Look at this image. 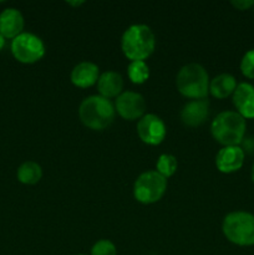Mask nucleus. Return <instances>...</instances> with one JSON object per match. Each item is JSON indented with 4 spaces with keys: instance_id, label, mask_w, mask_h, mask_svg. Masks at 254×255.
I'll list each match as a JSON object with an SVG mask.
<instances>
[{
    "instance_id": "9d476101",
    "label": "nucleus",
    "mask_w": 254,
    "mask_h": 255,
    "mask_svg": "<svg viewBox=\"0 0 254 255\" xmlns=\"http://www.w3.org/2000/svg\"><path fill=\"white\" fill-rule=\"evenodd\" d=\"M244 149L239 146H228L219 149L216 156V166L222 173L239 171L244 163Z\"/></svg>"
},
{
    "instance_id": "a211bd4d",
    "label": "nucleus",
    "mask_w": 254,
    "mask_h": 255,
    "mask_svg": "<svg viewBox=\"0 0 254 255\" xmlns=\"http://www.w3.org/2000/svg\"><path fill=\"white\" fill-rule=\"evenodd\" d=\"M127 71H128L129 80L137 85L143 84L149 77L148 65L144 61H131Z\"/></svg>"
},
{
    "instance_id": "393cba45",
    "label": "nucleus",
    "mask_w": 254,
    "mask_h": 255,
    "mask_svg": "<svg viewBox=\"0 0 254 255\" xmlns=\"http://www.w3.org/2000/svg\"><path fill=\"white\" fill-rule=\"evenodd\" d=\"M252 181H253L254 183V163H253V167H252Z\"/></svg>"
},
{
    "instance_id": "7ed1b4c3",
    "label": "nucleus",
    "mask_w": 254,
    "mask_h": 255,
    "mask_svg": "<svg viewBox=\"0 0 254 255\" xmlns=\"http://www.w3.org/2000/svg\"><path fill=\"white\" fill-rule=\"evenodd\" d=\"M114 105L109 99L102 96H90L81 102L79 117L82 124L95 131L107 128L115 120Z\"/></svg>"
},
{
    "instance_id": "dca6fc26",
    "label": "nucleus",
    "mask_w": 254,
    "mask_h": 255,
    "mask_svg": "<svg viewBox=\"0 0 254 255\" xmlns=\"http://www.w3.org/2000/svg\"><path fill=\"white\" fill-rule=\"evenodd\" d=\"M237 89L236 77L231 74H221L209 82V92L216 99L223 100L234 94Z\"/></svg>"
},
{
    "instance_id": "20e7f679",
    "label": "nucleus",
    "mask_w": 254,
    "mask_h": 255,
    "mask_svg": "<svg viewBox=\"0 0 254 255\" xmlns=\"http://www.w3.org/2000/svg\"><path fill=\"white\" fill-rule=\"evenodd\" d=\"M177 90L187 99H206L209 92V77L206 69L199 64H187L176 77Z\"/></svg>"
},
{
    "instance_id": "f257e3e1",
    "label": "nucleus",
    "mask_w": 254,
    "mask_h": 255,
    "mask_svg": "<svg viewBox=\"0 0 254 255\" xmlns=\"http://www.w3.org/2000/svg\"><path fill=\"white\" fill-rule=\"evenodd\" d=\"M121 47L125 56L131 61H144L156 47V39L147 25L136 24L124 32Z\"/></svg>"
},
{
    "instance_id": "f03ea898",
    "label": "nucleus",
    "mask_w": 254,
    "mask_h": 255,
    "mask_svg": "<svg viewBox=\"0 0 254 255\" xmlns=\"http://www.w3.org/2000/svg\"><path fill=\"white\" fill-rule=\"evenodd\" d=\"M246 119L236 111H224L212 121L211 132L213 138L222 146H239L246 134Z\"/></svg>"
},
{
    "instance_id": "4be33fe9",
    "label": "nucleus",
    "mask_w": 254,
    "mask_h": 255,
    "mask_svg": "<svg viewBox=\"0 0 254 255\" xmlns=\"http://www.w3.org/2000/svg\"><path fill=\"white\" fill-rule=\"evenodd\" d=\"M231 4L238 10H248L249 7L254 6L253 0H237V1H232Z\"/></svg>"
},
{
    "instance_id": "6e6552de",
    "label": "nucleus",
    "mask_w": 254,
    "mask_h": 255,
    "mask_svg": "<svg viewBox=\"0 0 254 255\" xmlns=\"http://www.w3.org/2000/svg\"><path fill=\"white\" fill-rule=\"evenodd\" d=\"M166 133L167 129L164 122L153 114L144 115L137 124V134L139 139L151 146L162 143Z\"/></svg>"
},
{
    "instance_id": "a878e982",
    "label": "nucleus",
    "mask_w": 254,
    "mask_h": 255,
    "mask_svg": "<svg viewBox=\"0 0 254 255\" xmlns=\"http://www.w3.org/2000/svg\"><path fill=\"white\" fill-rule=\"evenodd\" d=\"M76 255H86V254H76Z\"/></svg>"
},
{
    "instance_id": "412c9836",
    "label": "nucleus",
    "mask_w": 254,
    "mask_h": 255,
    "mask_svg": "<svg viewBox=\"0 0 254 255\" xmlns=\"http://www.w3.org/2000/svg\"><path fill=\"white\" fill-rule=\"evenodd\" d=\"M116 247L112 242L107 239H102L94 244L91 249V255H116Z\"/></svg>"
},
{
    "instance_id": "b1692460",
    "label": "nucleus",
    "mask_w": 254,
    "mask_h": 255,
    "mask_svg": "<svg viewBox=\"0 0 254 255\" xmlns=\"http://www.w3.org/2000/svg\"><path fill=\"white\" fill-rule=\"evenodd\" d=\"M5 46V37L0 34V50Z\"/></svg>"
},
{
    "instance_id": "f3484780",
    "label": "nucleus",
    "mask_w": 254,
    "mask_h": 255,
    "mask_svg": "<svg viewBox=\"0 0 254 255\" xmlns=\"http://www.w3.org/2000/svg\"><path fill=\"white\" fill-rule=\"evenodd\" d=\"M17 179L24 184H36L42 177V169L40 164L34 161L24 162L17 168Z\"/></svg>"
},
{
    "instance_id": "9b49d317",
    "label": "nucleus",
    "mask_w": 254,
    "mask_h": 255,
    "mask_svg": "<svg viewBox=\"0 0 254 255\" xmlns=\"http://www.w3.org/2000/svg\"><path fill=\"white\" fill-rule=\"evenodd\" d=\"M209 115V101L206 99L192 100L181 111V120L186 126L198 127L206 122Z\"/></svg>"
},
{
    "instance_id": "4468645a",
    "label": "nucleus",
    "mask_w": 254,
    "mask_h": 255,
    "mask_svg": "<svg viewBox=\"0 0 254 255\" xmlns=\"http://www.w3.org/2000/svg\"><path fill=\"white\" fill-rule=\"evenodd\" d=\"M99 66L94 62L84 61L77 64L71 71V82L77 87L87 89L99 80Z\"/></svg>"
},
{
    "instance_id": "5701e85b",
    "label": "nucleus",
    "mask_w": 254,
    "mask_h": 255,
    "mask_svg": "<svg viewBox=\"0 0 254 255\" xmlns=\"http://www.w3.org/2000/svg\"><path fill=\"white\" fill-rule=\"evenodd\" d=\"M67 4L72 5V6H80V5L84 4V1H67Z\"/></svg>"
},
{
    "instance_id": "1a4fd4ad",
    "label": "nucleus",
    "mask_w": 254,
    "mask_h": 255,
    "mask_svg": "<svg viewBox=\"0 0 254 255\" xmlns=\"http://www.w3.org/2000/svg\"><path fill=\"white\" fill-rule=\"evenodd\" d=\"M115 110L122 119L133 121L144 116L146 101L141 94L132 91L122 92L120 96L116 97Z\"/></svg>"
},
{
    "instance_id": "39448f33",
    "label": "nucleus",
    "mask_w": 254,
    "mask_h": 255,
    "mask_svg": "<svg viewBox=\"0 0 254 255\" xmlns=\"http://www.w3.org/2000/svg\"><path fill=\"white\" fill-rule=\"evenodd\" d=\"M224 237L239 247L254 246V216L248 212H232L222 224Z\"/></svg>"
},
{
    "instance_id": "6ab92c4d",
    "label": "nucleus",
    "mask_w": 254,
    "mask_h": 255,
    "mask_svg": "<svg viewBox=\"0 0 254 255\" xmlns=\"http://www.w3.org/2000/svg\"><path fill=\"white\" fill-rule=\"evenodd\" d=\"M177 159L176 157L172 156V154H162V156H159L158 161H157V164H156V168H157V172H158L159 174H161L162 177H164V178H169L171 176H173L174 172L177 171Z\"/></svg>"
},
{
    "instance_id": "ddd939ff",
    "label": "nucleus",
    "mask_w": 254,
    "mask_h": 255,
    "mask_svg": "<svg viewBox=\"0 0 254 255\" xmlns=\"http://www.w3.org/2000/svg\"><path fill=\"white\" fill-rule=\"evenodd\" d=\"M24 17L21 12L14 7H7L0 12V34L5 39H15L22 34Z\"/></svg>"
},
{
    "instance_id": "aec40b11",
    "label": "nucleus",
    "mask_w": 254,
    "mask_h": 255,
    "mask_svg": "<svg viewBox=\"0 0 254 255\" xmlns=\"http://www.w3.org/2000/svg\"><path fill=\"white\" fill-rule=\"evenodd\" d=\"M241 71L247 79L254 80V49L247 51L242 57Z\"/></svg>"
},
{
    "instance_id": "423d86ee",
    "label": "nucleus",
    "mask_w": 254,
    "mask_h": 255,
    "mask_svg": "<svg viewBox=\"0 0 254 255\" xmlns=\"http://www.w3.org/2000/svg\"><path fill=\"white\" fill-rule=\"evenodd\" d=\"M167 189V179L157 171H147L136 179L133 196L142 204H152L163 197Z\"/></svg>"
},
{
    "instance_id": "0eeeda50",
    "label": "nucleus",
    "mask_w": 254,
    "mask_h": 255,
    "mask_svg": "<svg viewBox=\"0 0 254 255\" xmlns=\"http://www.w3.org/2000/svg\"><path fill=\"white\" fill-rule=\"evenodd\" d=\"M12 56L22 64H34L45 55V45L39 36L22 32L11 41Z\"/></svg>"
},
{
    "instance_id": "f8f14e48",
    "label": "nucleus",
    "mask_w": 254,
    "mask_h": 255,
    "mask_svg": "<svg viewBox=\"0 0 254 255\" xmlns=\"http://www.w3.org/2000/svg\"><path fill=\"white\" fill-rule=\"evenodd\" d=\"M233 105L237 112L243 119H254V86L248 82H242L237 85L234 91Z\"/></svg>"
},
{
    "instance_id": "2eb2a0df",
    "label": "nucleus",
    "mask_w": 254,
    "mask_h": 255,
    "mask_svg": "<svg viewBox=\"0 0 254 255\" xmlns=\"http://www.w3.org/2000/svg\"><path fill=\"white\" fill-rule=\"evenodd\" d=\"M124 80L120 74L115 71H106L100 75L97 80V90L105 99H112L121 95Z\"/></svg>"
}]
</instances>
